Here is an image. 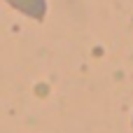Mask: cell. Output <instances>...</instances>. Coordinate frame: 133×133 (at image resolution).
Returning <instances> with one entry per match:
<instances>
[{"label":"cell","mask_w":133,"mask_h":133,"mask_svg":"<svg viewBox=\"0 0 133 133\" xmlns=\"http://www.w3.org/2000/svg\"><path fill=\"white\" fill-rule=\"evenodd\" d=\"M5 2L35 21H42L47 14V0H5Z\"/></svg>","instance_id":"1"}]
</instances>
